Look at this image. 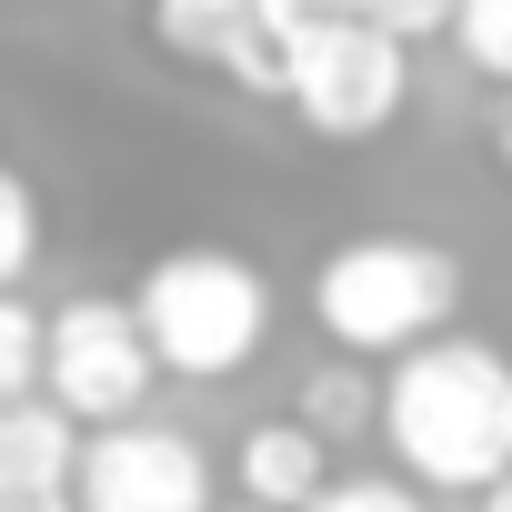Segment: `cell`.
Instances as JSON below:
<instances>
[{
	"instance_id": "8",
	"label": "cell",
	"mask_w": 512,
	"mask_h": 512,
	"mask_svg": "<svg viewBox=\"0 0 512 512\" xmlns=\"http://www.w3.org/2000/svg\"><path fill=\"white\" fill-rule=\"evenodd\" d=\"M231 482H241V502L302 512V502L332 482V442H322L302 412H282V422H251V432H241V452H231Z\"/></svg>"
},
{
	"instance_id": "16",
	"label": "cell",
	"mask_w": 512,
	"mask_h": 512,
	"mask_svg": "<svg viewBox=\"0 0 512 512\" xmlns=\"http://www.w3.org/2000/svg\"><path fill=\"white\" fill-rule=\"evenodd\" d=\"M0 512H81L71 482H0Z\"/></svg>"
},
{
	"instance_id": "20",
	"label": "cell",
	"mask_w": 512,
	"mask_h": 512,
	"mask_svg": "<svg viewBox=\"0 0 512 512\" xmlns=\"http://www.w3.org/2000/svg\"><path fill=\"white\" fill-rule=\"evenodd\" d=\"M0 11H51V0H0Z\"/></svg>"
},
{
	"instance_id": "21",
	"label": "cell",
	"mask_w": 512,
	"mask_h": 512,
	"mask_svg": "<svg viewBox=\"0 0 512 512\" xmlns=\"http://www.w3.org/2000/svg\"><path fill=\"white\" fill-rule=\"evenodd\" d=\"M231 512H272V502H231Z\"/></svg>"
},
{
	"instance_id": "18",
	"label": "cell",
	"mask_w": 512,
	"mask_h": 512,
	"mask_svg": "<svg viewBox=\"0 0 512 512\" xmlns=\"http://www.w3.org/2000/svg\"><path fill=\"white\" fill-rule=\"evenodd\" d=\"M492 161L512 171V81H502V101H492Z\"/></svg>"
},
{
	"instance_id": "1",
	"label": "cell",
	"mask_w": 512,
	"mask_h": 512,
	"mask_svg": "<svg viewBox=\"0 0 512 512\" xmlns=\"http://www.w3.org/2000/svg\"><path fill=\"white\" fill-rule=\"evenodd\" d=\"M382 442L422 492H492L512 472V352L472 332H422L392 352L382 382Z\"/></svg>"
},
{
	"instance_id": "10",
	"label": "cell",
	"mask_w": 512,
	"mask_h": 512,
	"mask_svg": "<svg viewBox=\"0 0 512 512\" xmlns=\"http://www.w3.org/2000/svg\"><path fill=\"white\" fill-rule=\"evenodd\" d=\"M302 422H312V432H322V442L342 452V442H352L362 422H382V392H372V372H352V362L312 372V382H302Z\"/></svg>"
},
{
	"instance_id": "19",
	"label": "cell",
	"mask_w": 512,
	"mask_h": 512,
	"mask_svg": "<svg viewBox=\"0 0 512 512\" xmlns=\"http://www.w3.org/2000/svg\"><path fill=\"white\" fill-rule=\"evenodd\" d=\"M482 512H512V472H502V482H492V492H482Z\"/></svg>"
},
{
	"instance_id": "13",
	"label": "cell",
	"mask_w": 512,
	"mask_h": 512,
	"mask_svg": "<svg viewBox=\"0 0 512 512\" xmlns=\"http://www.w3.org/2000/svg\"><path fill=\"white\" fill-rule=\"evenodd\" d=\"M41 392V312L21 292H0V402Z\"/></svg>"
},
{
	"instance_id": "2",
	"label": "cell",
	"mask_w": 512,
	"mask_h": 512,
	"mask_svg": "<svg viewBox=\"0 0 512 512\" xmlns=\"http://www.w3.org/2000/svg\"><path fill=\"white\" fill-rule=\"evenodd\" d=\"M452 302H462V262L422 231H352L312 262V322L352 362L412 352L422 332L452 322Z\"/></svg>"
},
{
	"instance_id": "17",
	"label": "cell",
	"mask_w": 512,
	"mask_h": 512,
	"mask_svg": "<svg viewBox=\"0 0 512 512\" xmlns=\"http://www.w3.org/2000/svg\"><path fill=\"white\" fill-rule=\"evenodd\" d=\"M332 11H342V0H262L272 31H302V21H332Z\"/></svg>"
},
{
	"instance_id": "6",
	"label": "cell",
	"mask_w": 512,
	"mask_h": 512,
	"mask_svg": "<svg viewBox=\"0 0 512 512\" xmlns=\"http://www.w3.org/2000/svg\"><path fill=\"white\" fill-rule=\"evenodd\" d=\"M71 502L81 512H211V462L171 422H141V412L131 422H91Z\"/></svg>"
},
{
	"instance_id": "11",
	"label": "cell",
	"mask_w": 512,
	"mask_h": 512,
	"mask_svg": "<svg viewBox=\"0 0 512 512\" xmlns=\"http://www.w3.org/2000/svg\"><path fill=\"white\" fill-rule=\"evenodd\" d=\"M452 51L502 91L512 81V0H452Z\"/></svg>"
},
{
	"instance_id": "4",
	"label": "cell",
	"mask_w": 512,
	"mask_h": 512,
	"mask_svg": "<svg viewBox=\"0 0 512 512\" xmlns=\"http://www.w3.org/2000/svg\"><path fill=\"white\" fill-rule=\"evenodd\" d=\"M282 101L322 131V141H382L412 101V41L332 11V21H302L292 31V71H282Z\"/></svg>"
},
{
	"instance_id": "5",
	"label": "cell",
	"mask_w": 512,
	"mask_h": 512,
	"mask_svg": "<svg viewBox=\"0 0 512 512\" xmlns=\"http://www.w3.org/2000/svg\"><path fill=\"white\" fill-rule=\"evenodd\" d=\"M161 382V352L141 332L131 302L111 292H81L61 312H41V392L71 412V422H131Z\"/></svg>"
},
{
	"instance_id": "12",
	"label": "cell",
	"mask_w": 512,
	"mask_h": 512,
	"mask_svg": "<svg viewBox=\"0 0 512 512\" xmlns=\"http://www.w3.org/2000/svg\"><path fill=\"white\" fill-rule=\"evenodd\" d=\"M31 262H41V191L21 171H0V292H11Z\"/></svg>"
},
{
	"instance_id": "7",
	"label": "cell",
	"mask_w": 512,
	"mask_h": 512,
	"mask_svg": "<svg viewBox=\"0 0 512 512\" xmlns=\"http://www.w3.org/2000/svg\"><path fill=\"white\" fill-rule=\"evenodd\" d=\"M151 11V41L191 71H221L231 91L251 101H282V71H292V31L262 21V0H141Z\"/></svg>"
},
{
	"instance_id": "9",
	"label": "cell",
	"mask_w": 512,
	"mask_h": 512,
	"mask_svg": "<svg viewBox=\"0 0 512 512\" xmlns=\"http://www.w3.org/2000/svg\"><path fill=\"white\" fill-rule=\"evenodd\" d=\"M81 472V422L51 392L0 402V482H71Z\"/></svg>"
},
{
	"instance_id": "3",
	"label": "cell",
	"mask_w": 512,
	"mask_h": 512,
	"mask_svg": "<svg viewBox=\"0 0 512 512\" xmlns=\"http://www.w3.org/2000/svg\"><path fill=\"white\" fill-rule=\"evenodd\" d=\"M131 312H141L161 372H181V382H231L272 342V282L231 241H171L131 282Z\"/></svg>"
},
{
	"instance_id": "15",
	"label": "cell",
	"mask_w": 512,
	"mask_h": 512,
	"mask_svg": "<svg viewBox=\"0 0 512 512\" xmlns=\"http://www.w3.org/2000/svg\"><path fill=\"white\" fill-rule=\"evenodd\" d=\"M352 21H372V31H392V41H432V31H452V0H342Z\"/></svg>"
},
{
	"instance_id": "14",
	"label": "cell",
	"mask_w": 512,
	"mask_h": 512,
	"mask_svg": "<svg viewBox=\"0 0 512 512\" xmlns=\"http://www.w3.org/2000/svg\"><path fill=\"white\" fill-rule=\"evenodd\" d=\"M302 512H432V502H422V482H412V472H402V482H392V472H352V482L332 472Z\"/></svg>"
}]
</instances>
